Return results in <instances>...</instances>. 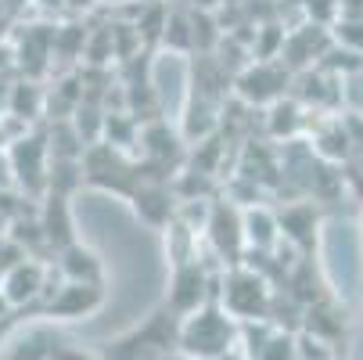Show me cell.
I'll use <instances>...</instances> for the list:
<instances>
[{"mask_svg": "<svg viewBox=\"0 0 363 360\" xmlns=\"http://www.w3.org/2000/svg\"><path fill=\"white\" fill-rule=\"evenodd\" d=\"M58 278L62 281H90V285H105V263L101 256L83 245V241H72L58 252Z\"/></svg>", "mask_w": 363, "mask_h": 360, "instance_id": "30bf717a", "label": "cell"}, {"mask_svg": "<svg viewBox=\"0 0 363 360\" xmlns=\"http://www.w3.org/2000/svg\"><path fill=\"white\" fill-rule=\"evenodd\" d=\"M255 360H295V335L291 332H281L274 324V332L267 335V342L259 346Z\"/></svg>", "mask_w": 363, "mask_h": 360, "instance_id": "9a60e30c", "label": "cell"}, {"mask_svg": "<svg viewBox=\"0 0 363 360\" xmlns=\"http://www.w3.org/2000/svg\"><path fill=\"white\" fill-rule=\"evenodd\" d=\"M345 83H349V101H352V109L363 116V65H359L356 72H349Z\"/></svg>", "mask_w": 363, "mask_h": 360, "instance_id": "2e32d148", "label": "cell"}, {"mask_svg": "<svg viewBox=\"0 0 363 360\" xmlns=\"http://www.w3.org/2000/svg\"><path fill=\"white\" fill-rule=\"evenodd\" d=\"M216 302L238 324H245V321H263L270 314L274 292H270V281L263 271H255L248 263H230L220 271Z\"/></svg>", "mask_w": 363, "mask_h": 360, "instance_id": "7a4b0ae2", "label": "cell"}, {"mask_svg": "<svg viewBox=\"0 0 363 360\" xmlns=\"http://www.w3.org/2000/svg\"><path fill=\"white\" fill-rule=\"evenodd\" d=\"M241 234H245V252H255V256L277 252L281 241H284L277 213L263 209V205H248V209H241Z\"/></svg>", "mask_w": 363, "mask_h": 360, "instance_id": "ba28073f", "label": "cell"}, {"mask_svg": "<svg viewBox=\"0 0 363 360\" xmlns=\"http://www.w3.org/2000/svg\"><path fill=\"white\" fill-rule=\"evenodd\" d=\"M15 191V177H11V163H8V151L0 148V195Z\"/></svg>", "mask_w": 363, "mask_h": 360, "instance_id": "e0dca14e", "label": "cell"}, {"mask_svg": "<svg viewBox=\"0 0 363 360\" xmlns=\"http://www.w3.org/2000/svg\"><path fill=\"white\" fill-rule=\"evenodd\" d=\"M116 4H119V0H116Z\"/></svg>", "mask_w": 363, "mask_h": 360, "instance_id": "ffe728a7", "label": "cell"}, {"mask_svg": "<svg viewBox=\"0 0 363 360\" xmlns=\"http://www.w3.org/2000/svg\"><path fill=\"white\" fill-rule=\"evenodd\" d=\"M205 238L223 256V263H241L245 256V234H241V209L230 202H216L205 220Z\"/></svg>", "mask_w": 363, "mask_h": 360, "instance_id": "52a82bcc", "label": "cell"}, {"mask_svg": "<svg viewBox=\"0 0 363 360\" xmlns=\"http://www.w3.org/2000/svg\"><path fill=\"white\" fill-rule=\"evenodd\" d=\"M47 274H50V267L33 260V256H22L18 263H11L8 271H0V292H4V299L11 302V310H22V306L40 302Z\"/></svg>", "mask_w": 363, "mask_h": 360, "instance_id": "5b68a950", "label": "cell"}, {"mask_svg": "<svg viewBox=\"0 0 363 360\" xmlns=\"http://www.w3.org/2000/svg\"><path fill=\"white\" fill-rule=\"evenodd\" d=\"M36 220H40V231H43V241L50 245V249H65V245H72L76 241V224H72V209H69V198L65 195H55V191H47L43 195V209L36 213Z\"/></svg>", "mask_w": 363, "mask_h": 360, "instance_id": "9c48e42d", "label": "cell"}, {"mask_svg": "<svg viewBox=\"0 0 363 360\" xmlns=\"http://www.w3.org/2000/svg\"><path fill=\"white\" fill-rule=\"evenodd\" d=\"M281 224V238L284 241H295V245H309L317 234V213L313 205H288V209L277 217Z\"/></svg>", "mask_w": 363, "mask_h": 360, "instance_id": "7c38bea8", "label": "cell"}, {"mask_svg": "<svg viewBox=\"0 0 363 360\" xmlns=\"http://www.w3.org/2000/svg\"><path fill=\"white\" fill-rule=\"evenodd\" d=\"M216 288H220V274L205 267V260L177 263L173 278H169V292H166V310L177 317H187L198 306L216 302Z\"/></svg>", "mask_w": 363, "mask_h": 360, "instance_id": "3957f363", "label": "cell"}, {"mask_svg": "<svg viewBox=\"0 0 363 360\" xmlns=\"http://www.w3.org/2000/svg\"><path fill=\"white\" fill-rule=\"evenodd\" d=\"M133 209L144 224L166 227L177 217V202L166 184H140V187H133Z\"/></svg>", "mask_w": 363, "mask_h": 360, "instance_id": "8fae6325", "label": "cell"}, {"mask_svg": "<svg viewBox=\"0 0 363 360\" xmlns=\"http://www.w3.org/2000/svg\"><path fill=\"white\" fill-rule=\"evenodd\" d=\"M8 163H11V177H15V191L40 198L47 195V170H50V151L36 133H26L8 141Z\"/></svg>", "mask_w": 363, "mask_h": 360, "instance_id": "277c9868", "label": "cell"}, {"mask_svg": "<svg viewBox=\"0 0 363 360\" xmlns=\"http://www.w3.org/2000/svg\"><path fill=\"white\" fill-rule=\"evenodd\" d=\"M55 349H58V342L50 339L47 332H26L18 342H15V349H11V360H50L55 356Z\"/></svg>", "mask_w": 363, "mask_h": 360, "instance_id": "5bb4252c", "label": "cell"}, {"mask_svg": "<svg viewBox=\"0 0 363 360\" xmlns=\"http://www.w3.org/2000/svg\"><path fill=\"white\" fill-rule=\"evenodd\" d=\"M177 349L198 360H234L238 349V321L220 302H205L177 324Z\"/></svg>", "mask_w": 363, "mask_h": 360, "instance_id": "6da1fadb", "label": "cell"}, {"mask_svg": "<svg viewBox=\"0 0 363 360\" xmlns=\"http://www.w3.org/2000/svg\"><path fill=\"white\" fill-rule=\"evenodd\" d=\"M331 40L335 47L363 58V15H338L331 22Z\"/></svg>", "mask_w": 363, "mask_h": 360, "instance_id": "4fadbf2b", "label": "cell"}, {"mask_svg": "<svg viewBox=\"0 0 363 360\" xmlns=\"http://www.w3.org/2000/svg\"><path fill=\"white\" fill-rule=\"evenodd\" d=\"M331 360H338V356H331Z\"/></svg>", "mask_w": 363, "mask_h": 360, "instance_id": "d6986e66", "label": "cell"}, {"mask_svg": "<svg viewBox=\"0 0 363 360\" xmlns=\"http://www.w3.org/2000/svg\"><path fill=\"white\" fill-rule=\"evenodd\" d=\"M4 317H15V310H11V302L4 299V292H0V321H4Z\"/></svg>", "mask_w": 363, "mask_h": 360, "instance_id": "ac0fdd59", "label": "cell"}, {"mask_svg": "<svg viewBox=\"0 0 363 360\" xmlns=\"http://www.w3.org/2000/svg\"><path fill=\"white\" fill-rule=\"evenodd\" d=\"M105 302V285H90V281H62L43 302L47 317H58V321H79L90 317L94 310H101Z\"/></svg>", "mask_w": 363, "mask_h": 360, "instance_id": "8992f818", "label": "cell"}]
</instances>
